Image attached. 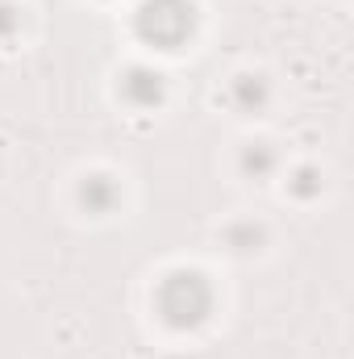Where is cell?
<instances>
[{
    "label": "cell",
    "instance_id": "cell-1",
    "mask_svg": "<svg viewBox=\"0 0 354 359\" xmlns=\"http://www.w3.org/2000/svg\"><path fill=\"white\" fill-rule=\"evenodd\" d=\"M213 301H217V297H213V284H208L200 271H187V268L163 276L159 297H155L163 322L176 326V330H196L200 322H208Z\"/></svg>",
    "mask_w": 354,
    "mask_h": 359
},
{
    "label": "cell",
    "instance_id": "cell-2",
    "mask_svg": "<svg viewBox=\"0 0 354 359\" xmlns=\"http://www.w3.org/2000/svg\"><path fill=\"white\" fill-rule=\"evenodd\" d=\"M134 25H138L142 42H150L159 50H176L196 29V4L192 0H142Z\"/></svg>",
    "mask_w": 354,
    "mask_h": 359
},
{
    "label": "cell",
    "instance_id": "cell-3",
    "mask_svg": "<svg viewBox=\"0 0 354 359\" xmlns=\"http://www.w3.org/2000/svg\"><path fill=\"white\" fill-rule=\"evenodd\" d=\"M121 92H125V100L138 104V109L159 104V100H163V76L150 72V67H129L125 80H121Z\"/></svg>",
    "mask_w": 354,
    "mask_h": 359
},
{
    "label": "cell",
    "instance_id": "cell-4",
    "mask_svg": "<svg viewBox=\"0 0 354 359\" xmlns=\"http://www.w3.org/2000/svg\"><path fill=\"white\" fill-rule=\"evenodd\" d=\"M80 201H84L88 213L104 217V213H113V205L121 201V188L113 184V176H84V184H80Z\"/></svg>",
    "mask_w": 354,
    "mask_h": 359
},
{
    "label": "cell",
    "instance_id": "cell-5",
    "mask_svg": "<svg viewBox=\"0 0 354 359\" xmlns=\"http://www.w3.org/2000/svg\"><path fill=\"white\" fill-rule=\"evenodd\" d=\"M229 100H234L238 109L255 113V109L267 100V80H263V76H238V80H234V88H229Z\"/></svg>",
    "mask_w": 354,
    "mask_h": 359
},
{
    "label": "cell",
    "instance_id": "cell-6",
    "mask_svg": "<svg viewBox=\"0 0 354 359\" xmlns=\"http://www.w3.org/2000/svg\"><path fill=\"white\" fill-rule=\"evenodd\" d=\"M275 163H279V159H275V151H271L267 142H255V147L242 151V168H246L255 180H263L267 172H275Z\"/></svg>",
    "mask_w": 354,
    "mask_h": 359
},
{
    "label": "cell",
    "instance_id": "cell-7",
    "mask_svg": "<svg viewBox=\"0 0 354 359\" xmlns=\"http://www.w3.org/2000/svg\"><path fill=\"white\" fill-rule=\"evenodd\" d=\"M225 238H229V247H234V251H255V247L263 243V230H259V226H250V222H242V226H229V230H225Z\"/></svg>",
    "mask_w": 354,
    "mask_h": 359
},
{
    "label": "cell",
    "instance_id": "cell-8",
    "mask_svg": "<svg viewBox=\"0 0 354 359\" xmlns=\"http://www.w3.org/2000/svg\"><path fill=\"white\" fill-rule=\"evenodd\" d=\"M17 29H21V13H17L13 4H4V0H0V42H8Z\"/></svg>",
    "mask_w": 354,
    "mask_h": 359
}]
</instances>
